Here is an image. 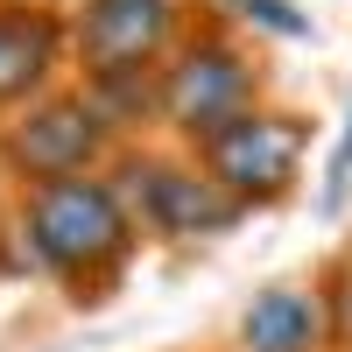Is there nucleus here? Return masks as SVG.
<instances>
[{
	"instance_id": "nucleus-1",
	"label": "nucleus",
	"mask_w": 352,
	"mask_h": 352,
	"mask_svg": "<svg viewBox=\"0 0 352 352\" xmlns=\"http://www.w3.org/2000/svg\"><path fill=\"white\" fill-rule=\"evenodd\" d=\"M8 226H14V247L36 275H50L78 310L106 303L113 289L127 282L134 254H141V232L127 197L113 190L106 169H85V176H50V184H21L8 204Z\"/></svg>"
},
{
	"instance_id": "nucleus-2",
	"label": "nucleus",
	"mask_w": 352,
	"mask_h": 352,
	"mask_svg": "<svg viewBox=\"0 0 352 352\" xmlns=\"http://www.w3.org/2000/svg\"><path fill=\"white\" fill-rule=\"evenodd\" d=\"M247 106H261V56L232 36V21H190L155 71V127L190 148Z\"/></svg>"
},
{
	"instance_id": "nucleus-3",
	"label": "nucleus",
	"mask_w": 352,
	"mask_h": 352,
	"mask_svg": "<svg viewBox=\"0 0 352 352\" xmlns=\"http://www.w3.org/2000/svg\"><path fill=\"white\" fill-rule=\"evenodd\" d=\"M113 190L127 197L134 212V232L141 240H219V232H232L247 219L240 197H226L212 176L197 169L190 148H120L106 162Z\"/></svg>"
},
{
	"instance_id": "nucleus-4",
	"label": "nucleus",
	"mask_w": 352,
	"mask_h": 352,
	"mask_svg": "<svg viewBox=\"0 0 352 352\" xmlns=\"http://www.w3.org/2000/svg\"><path fill=\"white\" fill-rule=\"evenodd\" d=\"M197 21L190 0H78L64 14L71 36V71L78 85H155L162 56L176 50V36Z\"/></svg>"
},
{
	"instance_id": "nucleus-5",
	"label": "nucleus",
	"mask_w": 352,
	"mask_h": 352,
	"mask_svg": "<svg viewBox=\"0 0 352 352\" xmlns=\"http://www.w3.org/2000/svg\"><path fill=\"white\" fill-rule=\"evenodd\" d=\"M120 155V127L92 106L85 85H50L43 99L0 120V176L21 184H50V176H85Z\"/></svg>"
},
{
	"instance_id": "nucleus-6",
	"label": "nucleus",
	"mask_w": 352,
	"mask_h": 352,
	"mask_svg": "<svg viewBox=\"0 0 352 352\" xmlns=\"http://www.w3.org/2000/svg\"><path fill=\"white\" fill-rule=\"evenodd\" d=\"M190 155H197V169L212 176L226 197H240L247 219H254V212L282 204L289 190L303 184L310 120H303V113H289V106H268V99H261V106H247V113H232L226 127H212L204 141H190Z\"/></svg>"
},
{
	"instance_id": "nucleus-7",
	"label": "nucleus",
	"mask_w": 352,
	"mask_h": 352,
	"mask_svg": "<svg viewBox=\"0 0 352 352\" xmlns=\"http://www.w3.org/2000/svg\"><path fill=\"white\" fill-rule=\"evenodd\" d=\"M71 64L64 14L50 0H0V120L43 99Z\"/></svg>"
},
{
	"instance_id": "nucleus-8",
	"label": "nucleus",
	"mask_w": 352,
	"mask_h": 352,
	"mask_svg": "<svg viewBox=\"0 0 352 352\" xmlns=\"http://www.w3.org/2000/svg\"><path fill=\"white\" fill-rule=\"evenodd\" d=\"M232 345L240 352H331L317 282H268V289H254V303L240 310V324H232Z\"/></svg>"
},
{
	"instance_id": "nucleus-9",
	"label": "nucleus",
	"mask_w": 352,
	"mask_h": 352,
	"mask_svg": "<svg viewBox=\"0 0 352 352\" xmlns=\"http://www.w3.org/2000/svg\"><path fill=\"white\" fill-rule=\"evenodd\" d=\"M317 296H324V331H331V352H352V261L338 254L324 275H317Z\"/></svg>"
},
{
	"instance_id": "nucleus-10",
	"label": "nucleus",
	"mask_w": 352,
	"mask_h": 352,
	"mask_svg": "<svg viewBox=\"0 0 352 352\" xmlns=\"http://www.w3.org/2000/svg\"><path fill=\"white\" fill-rule=\"evenodd\" d=\"M240 14L247 21H268V28H282V36H303V14H289V0H240Z\"/></svg>"
},
{
	"instance_id": "nucleus-11",
	"label": "nucleus",
	"mask_w": 352,
	"mask_h": 352,
	"mask_svg": "<svg viewBox=\"0 0 352 352\" xmlns=\"http://www.w3.org/2000/svg\"><path fill=\"white\" fill-rule=\"evenodd\" d=\"M345 261H352V240H345Z\"/></svg>"
},
{
	"instance_id": "nucleus-12",
	"label": "nucleus",
	"mask_w": 352,
	"mask_h": 352,
	"mask_svg": "<svg viewBox=\"0 0 352 352\" xmlns=\"http://www.w3.org/2000/svg\"><path fill=\"white\" fill-rule=\"evenodd\" d=\"M0 212H8V197H0Z\"/></svg>"
},
{
	"instance_id": "nucleus-13",
	"label": "nucleus",
	"mask_w": 352,
	"mask_h": 352,
	"mask_svg": "<svg viewBox=\"0 0 352 352\" xmlns=\"http://www.w3.org/2000/svg\"><path fill=\"white\" fill-rule=\"evenodd\" d=\"M345 155H352V141H345Z\"/></svg>"
}]
</instances>
